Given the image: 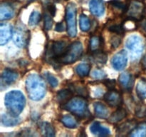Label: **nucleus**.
<instances>
[{
  "mask_svg": "<svg viewBox=\"0 0 146 137\" xmlns=\"http://www.w3.org/2000/svg\"><path fill=\"white\" fill-rule=\"evenodd\" d=\"M26 90L27 95L33 101H39L42 99L46 92V84L40 76L31 74L26 79Z\"/></svg>",
  "mask_w": 146,
  "mask_h": 137,
  "instance_id": "1",
  "label": "nucleus"
},
{
  "mask_svg": "<svg viewBox=\"0 0 146 137\" xmlns=\"http://www.w3.org/2000/svg\"><path fill=\"white\" fill-rule=\"evenodd\" d=\"M25 104V97L20 91L13 90L4 96V105L8 112L14 116H18L22 112Z\"/></svg>",
  "mask_w": 146,
  "mask_h": 137,
  "instance_id": "2",
  "label": "nucleus"
},
{
  "mask_svg": "<svg viewBox=\"0 0 146 137\" xmlns=\"http://www.w3.org/2000/svg\"><path fill=\"white\" fill-rule=\"evenodd\" d=\"M64 107L66 110L72 113L76 116L81 118H87L90 116L88 108V103L83 96L74 97L65 104Z\"/></svg>",
  "mask_w": 146,
  "mask_h": 137,
  "instance_id": "3",
  "label": "nucleus"
},
{
  "mask_svg": "<svg viewBox=\"0 0 146 137\" xmlns=\"http://www.w3.org/2000/svg\"><path fill=\"white\" fill-rule=\"evenodd\" d=\"M83 54V45L80 41H75L68 46L65 54L58 60V62L70 64L76 62L81 58Z\"/></svg>",
  "mask_w": 146,
  "mask_h": 137,
  "instance_id": "4",
  "label": "nucleus"
},
{
  "mask_svg": "<svg viewBox=\"0 0 146 137\" xmlns=\"http://www.w3.org/2000/svg\"><path fill=\"white\" fill-rule=\"evenodd\" d=\"M76 6L74 3H68L66 7V21L67 32L71 37H75L77 34L76 27Z\"/></svg>",
  "mask_w": 146,
  "mask_h": 137,
  "instance_id": "5",
  "label": "nucleus"
},
{
  "mask_svg": "<svg viewBox=\"0 0 146 137\" xmlns=\"http://www.w3.org/2000/svg\"><path fill=\"white\" fill-rule=\"evenodd\" d=\"M125 47L135 57H139L144 49L143 41L139 36L131 35L126 39Z\"/></svg>",
  "mask_w": 146,
  "mask_h": 137,
  "instance_id": "6",
  "label": "nucleus"
},
{
  "mask_svg": "<svg viewBox=\"0 0 146 137\" xmlns=\"http://www.w3.org/2000/svg\"><path fill=\"white\" fill-rule=\"evenodd\" d=\"M126 13H128V17L130 18L133 19L135 21H140L143 18L145 7L141 1L135 0L128 6Z\"/></svg>",
  "mask_w": 146,
  "mask_h": 137,
  "instance_id": "7",
  "label": "nucleus"
},
{
  "mask_svg": "<svg viewBox=\"0 0 146 137\" xmlns=\"http://www.w3.org/2000/svg\"><path fill=\"white\" fill-rule=\"evenodd\" d=\"M30 39V31L26 29L17 28L13 34V41L19 48L27 47Z\"/></svg>",
  "mask_w": 146,
  "mask_h": 137,
  "instance_id": "8",
  "label": "nucleus"
},
{
  "mask_svg": "<svg viewBox=\"0 0 146 137\" xmlns=\"http://www.w3.org/2000/svg\"><path fill=\"white\" fill-rule=\"evenodd\" d=\"M68 46L66 41H56L53 42L51 45V57L53 60H55L56 61L58 62V60L62 57V56L65 54L68 49Z\"/></svg>",
  "mask_w": 146,
  "mask_h": 137,
  "instance_id": "9",
  "label": "nucleus"
},
{
  "mask_svg": "<svg viewBox=\"0 0 146 137\" xmlns=\"http://www.w3.org/2000/svg\"><path fill=\"white\" fill-rule=\"evenodd\" d=\"M128 63L127 52L125 50H121L116 53L111 59V65L116 71H121L124 69Z\"/></svg>",
  "mask_w": 146,
  "mask_h": 137,
  "instance_id": "10",
  "label": "nucleus"
},
{
  "mask_svg": "<svg viewBox=\"0 0 146 137\" xmlns=\"http://www.w3.org/2000/svg\"><path fill=\"white\" fill-rule=\"evenodd\" d=\"M104 100L112 107H120L123 104L122 94L117 90L111 89L104 95Z\"/></svg>",
  "mask_w": 146,
  "mask_h": 137,
  "instance_id": "11",
  "label": "nucleus"
},
{
  "mask_svg": "<svg viewBox=\"0 0 146 137\" xmlns=\"http://www.w3.org/2000/svg\"><path fill=\"white\" fill-rule=\"evenodd\" d=\"M19 77V74L15 70L10 69V68H5L1 73V86L2 89L3 86H9V85L14 84Z\"/></svg>",
  "mask_w": 146,
  "mask_h": 137,
  "instance_id": "12",
  "label": "nucleus"
},
{
  "mask_svg": "<svg viewBox=\"0 0 146 137\" xmlns=\"http://www.w3.org/2000/svg\"><path fill=\"white\" fill-rule=\"evenodd\" d=\"M12 27L9 24H0V45L3 46L8 43L12 37Z\"/></svg>",
  "mask_w": 146,
  "mask_h": 137,
  "instance_id": "13",
  "label": "nucleus"
},
{
  "mask_svg": "<svg viewBox=\"0 0 146 137\" xmlns=\"http://www.w3.org/2000/svg\"><path fill=\"white\" fill-rule=\"evenodd\" d=\"M119 83L123 89L126 91H131L134 84V78L131 74L125 72L119 76Z\"/></svg>",
  "mask_w": 146,
  "mask_h": 137,
  "instance_id": "14",
  "label": "nucleus"
},
{
  "mask_svg": "<svg viewBox=\"0 0 146 137\" xmlns=\"http://www.w3.org/2000/svg\"><path fill=\"white\" fill-rule=\"evenodd\" d=\"M89 9L91 14L96 17H101L104 14L105 6L103 0H91Z\"/></svg>",
  "mask_w": 146,
  "mask_h": 137,
  "instance_id": "15",
  "label": "nucleus"
},
{
  "mask_svg": "<svg viewBox=\"0 0 146 137\" xmlns=\"http://www.w3.org/2000/svg\"><path fill=\"white\" fill-rule=\"evenodd\" d=\"M90 131L94 135L97 136H108L111 134V131L108 128L104 126L99 122H94L90 126Z\"/></svg>",
  "mask_w": 146,
  "mask_h": 137,
  "instance_id": "16",
  "label": "nucleus"
},
{
  "mask_svg": "<svg viewBox=\"0 0 146 137\" xmlns=\"http://www.w3.org/2000/svg\"><path fill=\"white\" fill-rule=\"evenodd\" d=\"M138 125L135 121L134 120H128V121H125V122L123 123L122 124L119 125L117 128L116 131L119 135H126L128 133H131L135 126Z\"/></svg>",
  "mask_w": 146,
  "mask_h": 137,
  "instance_id": "17",
  "label": "nucleus"
},
{
  "mask_svg": "<svg viewBox=\"0 0 146 137\" xmlns=\"http://www.w3.org/2000/svg\"><path fill=\"white\" fill-rule=\"evenodd\" d=\"M21 122V118L14 116L9 114H2L1 115V123L4 126H14Z\"/></svg>",
  "mask_w": 146,
  "mask_h": 137,
  "instance_id": "18",
  "label": "nucleus"
},
{
  "mask_svg": "<svg viewBox=\"0 0 146 137\" xmlns=\"http://www.w3.org/2000/svg\"><path fill=\"white\" fill-rule=\"evenodd\" d=\"M14 9L9 4H1L0 7V20L6 21L14 17Z\"/></svg>",
  "mask_w": 146,
  "mask_h": 137,
  "instance_id": "19",
  "label": "nucleus"
},
{
  "mask_svg": "<svg viewBox=\"0 0 146 137\" xmlns=\"http://www.w3.org/2000/svg\"><path fill=\"white\" fill-rule=\"evenodd\" d=\"M94 109L95 115L98 118H106L109 114V110L106 105L101 102H95L94 104Z\"/></svg>",
  "mask_w": 146,
  "mask_h": 137,
  "instance_id": "20",
  "label": "nucleus"
},
{
  "mask_svg": "<svg viewBox=\"0 0 146 137\" xmlns=\"http://www.w3.org/2000/svg\"><path fill=\"white\" fill-rule=\"evenodd\" d=\"M127 115H128V113H127L126 110L122 107H119L116 111H114L110 116V117L108 118V121L112 124H116L124 119L127 116Z\"/></svg>",
  "mask_w": 146,
  "mask_h": 137,
  "instance_id": "21",
  "label": "nucleus"
},
{
  "mask_svg": "<svg viewBox=\"0 0 146 137\" xmlns=\"http://www.w3.org/2000/svg\"><path fill=\"white\" fill-rule=\"evenodd\" d=\"M103 39L101 36L94 35L91 37L89 43V49L91 52L102 50Z\"/></svg>",
  "mask_w": 146,
  "mask_h": 137,
  "instance_id": "22",
  "label": "nucleus"
},
{
  "mask_svg": "<svg viewBox=\"0 0 146 137\" xmlns=\"http://www.w3.org/2000/svg\"><path fill=\"white\" fill-rule=\"evenodd\" d=\"M40 131L44 136H54L56 135V131L53 125L48 122H42L39 125Z\"/></svg>",
  "mask_w": 146,
  "mask_h": 137,
  "instance_id": "23",
  "label": "nucleus"
},
{
  "mask_svg": "<svg viewBox=\"0 0 146 137\" xmlns=\"http://www.w3.org/2000/svg\"><path fill=\"white\" fill-rule=\"evenodd\" d=\"M61 121L63 125L68 128H76L78 126V121L69 114L63 116L61 118Z\"/></svg>",
  "mask_w": 146,
  "mask_h": 137,
  "instance_id": "24",
  "label": "nucleus"
},
{
  "mask_svg": "<svg viewBox=\"0 0 146 137\" xmlns=\"http://www.w3.org/2000/svg\"><path fill=\"white\" fill-rule=\"evenodd\" d=\"M56 98L58 102L65 104L73 98V92L69 89L61 90L57 93Z\"/></svg>",
  "mask_w": 146,
  "mask_h": 137,
  "instance_id": "25",
  "label": "nucleus"
},
{
  "mask_svg": "<svg viewBox=\"0 0 146 137\" xmlns=\"http://www.w3.org/2000/svg\"><path fill=\"white\" fill-rule=\"evenodd\" d=\"M91 58L94 62L97 64H105L107 61V55L103 50L91 52Z\"/></svg>",
  "mask_w": 146,
  "mask_h": 137,
  "instance_id": "26",
  "label": "nucleus"
},
{
  "mask_svg": "<svg viewBox=\"0 0 146 137\" xmlns=\"http://www.w3.org/2000/svg\"><path fill=\"white\" fill-rule=\"evenodd\" d=\"M136 94L141 100L146 98V79L141 78L138 81L136 85Z\"/></svg>",
  "mask_w": 146,
  "mask_h": 137,
  "instance_id": "27",
  "label": "nucleus"
},
{
  "mask_svg": "<svg viewBox=\"0 0 146 137\" xmlns=\"http://www.w3.org/2000/svg\"><path fill=\"white\" fill-rule=\"evenodd\" d=\"M132 137H145L146 136V122L141 123L129 134Z\"/></svg>",
  "mask_w": 146,
  "mask_h": 137,
  "instance_id": "28",
  "label": "nucleus"
},
{
  "mask_svg": "<svg viewBox=\"0 0 146 137\" xmlns=\"http://www.w3.org/2000/svg\"><path fill=\"white\" fill-rule=\"evenodd\" d=\"M91 68V66L89 64L82 63V64H78L76 67V71L78 76L81 77H85L89 74Z\"/></svg>",
  "mask_w": 146,
  "mask_h": 137,
  "instance_id": "29",
  "label": "nucleus"
},
{
  "mask_svg": "<svg viewBox=\"0 0 146 137\" xmlns=\"http://www.w3.org/2000/svg\"><path fill=\"white\" fill-rule=\"evenodd\" d=\"M80 29L84 32H86L91 29V21L86 14H81L79 19Z\"/></svg>",
  "mask_w": 146,
  "mask_h": 137,
  "instance_id": "30",
  "label": "nucleus"
},
{
  "mask_svg": "<svg viewBox=\"0 0 146 137\" xmlns=\"http://www.w3.org/2000/svg\"><path fill=\"white\" fill-rule=\"evenodd\" d=\"M41 19V15L39 12L37 11H33L30 14L29 19V25L31 27L37 25Z\"/></svg>",
  "mask_w": 146,
  "mask_h": 137,
  "instance_id": "31",
  "label": "nucleus"
},
{
  "mask_svg": "<svg viewBox=\"0 0 146 137\" xmlns=\"http://www.w3.org/2000/svg\"><path fill=\"white\" fill-rule=\"evenodd\" d=\"M108 30L113 34L121 35L125 32V27H123V24H114V25L108 27Z\"/></svg>",
  "mask_w": 146,
  "mask_h": 137,
  "instance_id": "32",
  "label": "nucleus"
},
{
  "mask_svg": "<svg viewBox=\"0 0 146 137\" xmlns=\"http://www.w3.org/2000/svg\"><path fill=\"white\" fill-rule=\"evenodd\" d=\"M52 16L50 14L49 12H45L44 15V28L46 30H50L52 28L53 26V19Z\"/></svg>",
  "mask_w": 146,
  "mask_h": 137,
  "instance_id": "33",
  "label": "nucleus"
},
{
  "mask_svg": "<svg viewBox=\"0 0 146 137\" xmlns=\"http://www.w3.org/2000/svg\"><path fill=\"white\" fill-rule=\"evenodd\" d=\"M109 4H111V6L117 8L118 9L121 10V11H123L124 13H126L127 9H128V6H126L125 4H124L123 2H121L119 1H117V0H112V1H109Z\"/></svg>",
  "mask_w": 146,
  "mask_h": 137,
  "instance_id": "34",
  "label": "nucleus"
},
{
  "mask_svg": "<svg viewBox=\"0 0 146 137\" xmlns=\"http://www.w3.org/2000/svg\"><path fill=\"white\" fill-rule=\"evenodd\" d=\"M46 80L48 81V82L49 83L50 85L52 87H54V88H55V87H56L58 85V79H57L56 77L54 74H51V73L47 72L46 74Z\"/></svg>",
  "mask_w": 146,
  "mask_h": 137,
  "instance_id": "35",
  "label": "nucleus"
},
{
  "mask_svg": "<svg viewBox=\"0 0 146 137\" xmlns=\"http://www.w3.org/2000/svg\"><path fill=\"white\" fill-rule=\"evenodd\" d=\"M107 76L106 73L101 69H95L91 73V76L95 79H104Z\"/></svg>",
  "mask_w": 146,
  "mask_h": 137,
  "instance_id": "36",
  "label": "nucleus"
},
{
  "mask_svg": "<svg viewBox=\"0 0 146 137\" xmlns=\"http://www.w3.org/2000/svg\"><path fill=\"white\" fill-rule=\"evenodd\" d=\"M118 34H115V35L113 36L111 39V46H112L114 49L117 48V47L120 45V44H121V39L120 38L119 36H118Z\"/></svg>",
  "mask_w": 146,
  "mask_h": 137,
  "instance_id": "37",
  "label": "nucleus"
},
{
  "mask_svg": "<svg viewBox=\"0 0 146 137\" xmlns=\"http://www.w3.org/2000/svg\"><path fill=\"white\" fill-rule=\"evenodd\" d=\"M136 116L139 118H146V105L138 108L136 111Z\"/></svg>",
  "mask_w": 146,
  "mask_h": 137,
  "instance_id": "38",
  "label": "nucleus"
},
{
  "mask_svg": "<svg viewBox=\"0 0 146 137\" xmlns=\"http://www.w3.org/2000/svg\"><path fill=\"white\" fill-rule=\"evenodd\" d=\"M104 84L106 87H108L110 90L114 89L115 86V79H106L104 81Z\"/></svg>",
  "mask_w": 146,
  "mask_h": 137,
  "instance_id": "39",
  "label": "nucleus"
},
{
  "mask_svg": "<svg viewBox=\"0 0 146 137\" xmlns=\"http://www.w3.org/2000/svg\"><path fill=\"white\" fill-rule=\"evenodd\" d=\"M138 27H139L140 29H141L144 34H146V19L143 17L142 19L140 20Z\"/></svg>",
  "mask_w": 146,
  "mask_h": 137,
  "instance_id": "40",
  "label": "nucleus"
},
{
  "mask_svg": "<svg viewBox=\"0 0 146 137\" xmlns=\"http://www.w3.org/2000/svg\"><path fill=\"white\" fill-rule=\"evenodd\" d=\"M47 9H48V12L50 13V14H51L53 17L55 16L56 11V9L55 5H54V4H49V5L48 6V7H47Z\"/></svg>",
  "mask_w": 146,
  "mask_h": 137,
  "instance_id": "41",
  "label": "nucleus"
},
{
  "mask_svg": "<svg viewBox=\"0 0 146 137\" xmlns=\"http://www.w3.org/2000/svg\"><path fill=\"white\" fill-rule=\"evenodd\" d=\"M65 30V27H64V24L62 22H58L57 23L56 25L55 31H58V32H62Z\"/></svg>",
  "mask_w": 146,
  "mask_h": 137,
  "instance_id": "42",
  "label": "nucleus"
},
{
  "mask_svg": "<svg viewBox=\"0 0 146 137\" xmlns=\"http://www.w3.org/2000/svg\"><path fill=\"white\" fill-rule=\"evenodd\" d=\"M141 64H142V67L144 69H146V54L143 57L142 61H141Z\"/></svg>",
  "mask_w": 146,
  "mask_h": 137,
  "instance_id": "43",
  "label": "nucleus"
}]
</instances>
